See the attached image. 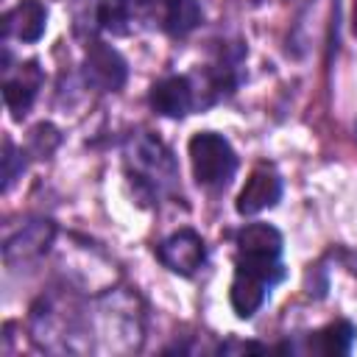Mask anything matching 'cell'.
<instances>
[{"instance_id": "13", "label": "cell", "mask_w": 357, "mask_h": 357, "mask_svg": "<svg viewBox=\"0 0 357 357\" xmlns=\"http://www.w3.org/2000/svg\"><path fill=\"white\" fill-rule=\"evenodd\" d=\"M354 33H357V8H354Z\"/></svg>"}, {"instance_id": "4", "label": "cell", "mask_w": 357, "mask_h": 357, "mask_svg": "<svg viewBox=\"0 0 357 357\" xmlns=\"http://www.w3.org/2000/svg\"><path fill=\"white\" fill-rule=\"evenodd\" d=\"M84 73H86V81H92L95 86L106 89V92H114L126 84V61L123 56L103 45V42H95L89 50H86V59H84Z\"/></svg>"}, {"instance_id": "9", "label": "cell", "mask_w": 357, "mask_h": 357, "mask_svg": "<svg viewBox=\"0 0 357 357\" xmlns=\"http://www.w3.org/2000/svg\"><path fill=\"white\" fill-rule=\"evenodd\" d=\"M39 84H42V73H39L36 61H28L17 78H8V81L3 84V100H6L8 112H11L17 120L31 109Z\"/></svg>"}, {"instance_id": "7", "label": "cell", "mask_w": 357, "mask_h": 357, "mask_svg": "<svg viewBox=\"0 0 357 357\" xmlns=\"http://www.w3.org/2000/svg\"><path fill=\"white\" fill-rule=\"evenodd\" d=\"M47 11L39 0H22L3 17V36H14L20 42H36L45 33Z\"/></svg>"}, {"instance_id": "5", "label": "cell", "mask_w": 357, "mask_h": 357, "mask_svg": "<svg viewBox=\"0 0 357 357\" xmlns=\"http://www.w3.org/2000/svg\"><path fill=\"white\" fill-rule=\"evenodd\" d=\"M279 198H282V178L268 167H257L237 195V212L240 215H257L262 209L276 206Z\"/></svg>"}, {"instance_id": "1", "label": "cell", "mask_w": 357, "mask_h": 357, "mask_svg": "<svg viewBox=\"0 0 357 357\" xmlns=\"http://www.w3.org/2000/svg\"><path fill=\"white\" fill-rule=\"evenodd\" d=\"M279 254L282 234L268 223H248L237 234V268L262 276L268 284H276L284 276Z\"/></svg>"}, {"instance_id": "2", "label": "cell", "mask_w": 357, "mask_h": 357, "mask_svg": "<svg viewBox=\"0 0 357 357\" xmlns=\"http://www.w3.org/2000/svg\"><path fill=\"white\" fill-rule=\"evenodd\" d=\"M190 165H192V176L198 184L220 187L234 176L237 156L226 137L215 131H201L190 139Z\"/></svg>"}, {"instance_id": "12", "label": "cell", "mask_w": 357, "mask_h": 357, "mask_svg": "<svg viewBox=\"0 0 357 357\" xmlns=\"http://www.w3.org/2000/svg\"><path fill=\"white\" fill-rule=\"evenodd\" d=\"M17 151H14V145L11 142H6L3 145V190H8L11 187V181H14V176H17Z\"/></svg>"}, {"instance_id": "6", "label": "cell", "mask_w": 357, "mask_h": 357, "mask_svg": "<svg viewBox=\"0 0 357 357\" xmlns=\"http://www.w3.org/2000/svg\"><path fill=\"white\" fill-rule=\"evenodd\" d=\"M151 106L165 117H184L192 109V84L187 75H167L153 84Z\"/></svg>"}, {"instance_id": "14", "label": "cell", "mask_w": 357, "mask_h": 357, "mask_svg": "<svg viewBox=\"0 0 357 357\" xmlns=\"http://www.w3.org/2000/svg\"><path fill=\"white\" fill-rule=\"evenodd\" d=\"M354 137H357V123H354Z\"/></svg>"}, {"instance_id": "8", "label": "cell", "mask_w": 357, "mask_h": 357, "mask_svg": "<svg viewBox=\"0 0 357 357\" xmlns=\"http://www.w3.org/2000/svg\"><path fill=\"white\" fill-rule=\"evenodd\" d=\"M268 287H271V284H268L262 276L237 268L234 282H231V287H229V301H231V310L237 312V318H251V315L265 304Z\"/></svg>"}, {"instance_id": "10", "label": "cell", "mask_w": 357, "mask_h": 357, "mask_svg": "<svg viewBox=\"0 0 357 357\" xmlns=\"http://www.w3.org/2000/svg\"><path fill=\"white\" fill-rule=\"evenodd\" d=\"M357 337V329L349 324V321H335V324H326L324 329H318L312 337H310V349L318 351V354H349L351 351V343Z\"/></svg>"}, {"instance_id": "3", "label": "cell", "mask_w": 357, "mask_h": 357, "mask_svg": "<svg viewBox=\"0 0 357 357\" xmlns=\"http://www.w3.org/2000/svg\"><path fill=\"white\" fill-rule=\"evenodd\" d=\"M156 257H159V262H162L167 271H173V273H178V276H192V273L204 265L206 248H204V240H201L198 231H192V229H178V231H173L167 240L159 243Z\"/></svg>"}, {"instance_id": "11", "label": "cell", "mask_w": 357, "mask_h": 357, "mask_svg": "<svg viewBox=\"0 0 357 357\" xmlns=\"http://www.w3.org/2000/svg\"><path fill=\"white\" fill-rule=\"evenodd\" d=\"M137 14L134 0H100L98 6V22L112 33H128Z\"/></svg>"}]
</instances>
